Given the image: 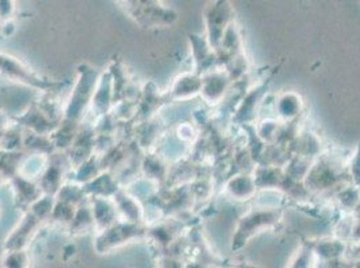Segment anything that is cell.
Segmentation results:
<instances>
[{
  "label": "cell",
  "instance_id": "obj_1",
  "mask_svg": "<svg viewBox=\"0 0 360 268\" xmlns=\"http://www.w3.org/2000/svg\"><path fill=\"white\" fill-rule=\"evenodd\" d=\"M30 259L25 251H8L1 260L3 268H29Z\"/></svg>",
  "mask_w": 360,
  "mask_h": 268
},
{
  "label": "cell",
  "instance_id": "obj_2",
  "mask_svg": "<svg viewBox=\"0 0 360 268\" xmlns=\"http://www.w3.org/2000/svg\"><path fill=\"white\" fill-rule=\"evenodd\" d=\"M160 268H183L180 266L178 262L175 260H169V259H165L162 263H160Z\"/></svg>",
  "mask_w": 360,
  "mask_h": 268
}]
</instances>
